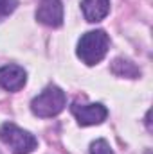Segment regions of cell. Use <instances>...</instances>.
Masks as SVG:
<instances>
[{
	"label": "cell",
	"mask_w": 153,
	"mask_h": 154,
	"mask_svg": "<svg viewBox=\"0 0 153 154\" xmlns=\"http://www.w3.org/2000/svg\"><path fill=\"white\" fill-rule=\"evenodd\" d=\"M90 154H114L106 140H96L90 143Z\"/></svg>",
	"instance_id": "9"
},
{
	"label": "cell",
	"mask_w": 153,
	"mask_h": 154,
	"mask_svg": "<svg viewBox=\"0 0 153 154\" xmlns=\"http://www.w3.org/2000/svg\"><path fill=\"white\" fill-rule=\"evenodd\" d=\"M81 11L86 22H101L110 13V0H81Z\"/></svg>",
	"instance_id": "7"
},
{
	"label": "cell",
	"mask_w": 153,
	"mask_h": 154,
	"mask_svg": "<svg viewBox=\"0 0 153 154\" xmlns=\"http://www.w3.org/2000/svg\"><path fill=\"white\" fill-rule=\"evenodd\" d=\"M0 140L11 149L13 154H31L38 145L34 134L18 127L13 122H5L0 125Z\"/></svg>",
	"instance_id": "3"
},
{
	"label": "cell",
	"mask_w": 153,
	"mask_h": 154,
	"mask_svg": "<svg viewBox=\"0 0 153 154\" xmlns=\"http://www.w3.org/2000/svg\"><path fill=\"white\" fill-rule=\"evenodd\" d=\"M108 47H110V38L105 31H101V29L88 31L77 41L76 54L85 65L94 66V65H97L105 59V56L108 52Z\"/></svg>",
	"instance_id": "1"
},
{
	"label": "cell",
	"mask_w": 153,
	"mask_h": 154,
	"mask_svg": "<svg viewBox=\"0 0 153 154\" xmlns=\"http://www.w3.org/2000/svg\"><path fill=\"white\" fill-rule=\"evenodd\" d=\"M65 104H67L65 91L50 84L31 100V111L40 118H50V116L60 115L65 109Z\"/></svg>",
	"instance_id": "2"
},
{
	"label": "cell",
	"mask_w": 153,
	"mask_h": 154,
	"mask_svg": "<svg viewBox=\"0 0 153 154\" xmlns=\"http://www.w3.org/2000/svg\"><path fill=\"white\" fill-rule=\"evenodd\" d=\"M70 111L76 116L79 125H97V124H103L108 116V109L99 102H94V104L74 102L70 106Z\"/></svg>",
	"instance_id": "4"
},
{
	"label": "cell",
	"mask_w": 153,
	"mask_h": 154,
	"mask_svg": "<svg viewBox=\"0 0 153 154\" xmlns=\"http://www.w3.org/2000/svg\"><path fill=\"white\" fill-rule=\"evenodd\" d=\"M112 72L119 77H130V79H135V77L141 75V70H139L130 59H122V57H117L114 61Z\"/></svg>",
	"instance_id": "8"
},
{
	"label": "cell",
	"mask_w": 153,
	"mask_h": 154,
	"mask_svg": "<svg viewBox=\"0 0 153 154\" xmlns=\"http://www.w3.org/2000/svg\"><path fill=\"white\" fill-rule=\"evenodd\" d=\"M36 20L47 27H60L63 23L61 0H40V5L36 9Z\"/></svg>",
	"instance_id": "5"
},
{
	"label": "cell",
	"mask_w": 153,
	"mask_h": 154,
	"mask_svg": "<svg viewBox=\"0 0 153 154\" xmlns=\"http://www.w3.org/2000/svg\"><path fill=\"white\" fill-rule=\"evenodd\" d=\"M27 82V72L18 65L0 66V88L5 91H18Z\"/></svg>",
	"instance_id": "6"
},
{
	"label": "cell",
	"mask_w": 153,
	"mask_h": 154,
	"mask_svg": "<svg viewBox=\"0 0 153 154\" xmlns=\"http://www.w3.org/2000/svg\"><path fill=\"white\" fill-rule=\"evenodd\" d=\"M16 5H18V0H0V22L9 14H13Z\"/></svg>",
	"instance_id": "10"
}]
</instances>
